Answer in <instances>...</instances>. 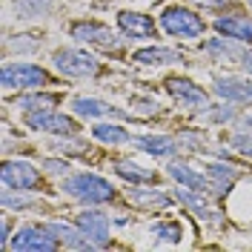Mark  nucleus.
Here are the masks:
<instances>
[{
  "label": "nucleus",
  "instance_id": "nucleus-19",
  "mask_svg": "<svg viewBox=\"0 0 252 252\" xmlns=\"http://www.w3.org/2000/svg\"><path fill=\"white\" fill-rule=\"evenodd\" d=\"M135 146H141L149 155H172L175 152V141L166 135H141L135 138Z\"/></svg>",
  "mask_w": 252,
  "mask_h": 252
},
{
  "label": "nucleus",
  "instance_id": "nucleus-20",
  "mask_svg": "<svg viewBox=\"0 0 252 252\" xmlns=\"http://www.w3.org/2000/svg\"><path fill=\"white\" fill-rule=\"evenodd\" d=\"M115 169L121 178H126L129 184H149V181H155V172H149V169H141L138 163H132V160H118L115 163Z\"/></svg>",
  "mask_w": 252,
  "mask_h": 252
},
{
  "label": "nucleus",
  "instance_id": "nucleus-15",
  "mask_svg": "<svg viewBox=\"0 0 252 252\" xmlns=\"http://www.w3.org/2000/svg\"><path fill=\"white\" fill-rule=\"evenodd\" d=\"M169 175L187 189H195V192H206L209 189V178L195 172V169H189L187 163H169Z\"/></svg>",
  "mask_w": 252,
  "mask_h": 252
},
{
  "label": "nucleus",
  "instance_id": "nucleus-3",
  "mask_svg": "<svg viewBox=\"0 0 252 252\" xmlns=\"http://www.w3.org/2000/svg\"><path fill=\"white\" fill-rule=\"evenodd\" d=\"M160 26H163L166 34L187 40V37H198V34L204 32V20L195 15V12H189V9L172 6V9H166V12L160 15Z\"/></svg>",
  "mask_w": 252,
  "mask_h": 252
},
{
  "label": "nucleus",
  "instance_id": "nucleus-17",
  "mask_svg": "<svg viewBox=\"0 0 252 252\" xmlns=\"http://www.w3.org/2000/svg\"><path fill=\"white\" fill-rule=\"evenodd\" d=\"M178 198H181V204H187L195 215L206 223H212V220H220V215L212 209V206L204 201V192H195V189H189V192H178Z\"/></svg>",
  "mask_w": 252,
  "mask_h": 252
},
{
  "label": "nucleus",
  "instance_id": "nucleus-27",
  "mask_svg": "<svg viewBox=\"0 0 252 252\" xmlns=\"http://www.w3.org/2000/svg\"><path fill=\"white\" fill-rule=\"evenodd\" d=\"M37 46H40V40H37V37H26V34L6 40V49H9V52H34Z\"/></svg>",
  "mask_w": 252,
  "mask_h": 252
},
{
  "label": "nucleus",
  "instance_id": "nucleus-12",
  "mask_svg": "<svg viewBox=\"0 0 252 252\" xmlns=\"http://www.w3.org/2000/svg\"><path fill=\"white\" fill-rule=\"evenodd\" d=\"M72 109L78 112L80 118H124V121H135V118H129L126 112L115 109V106L97 100V97H75V100H72Z\"/></svg>",
  "mask_w": 252,
  "mask_h": 252
},
{
  "label": "nucleus",
  "instance_id": "nucleus-26",
  "mask_svg": "<svg viewBox=\"0 0 252 252\" xmlns=\"http://www.w3.org/2000/svg\"><path fill=\"white\" fill-rule=\"evenodd\" d=\"M0 204L6 206V209H20V206H34L37 201L26 198L23 192H20V195H15V189H3V195H0Z\"/></svg>",
  "mask_w": 252,
  "mask_h": 252
},
{
  "label": "nucleus",
  "instance_id": "nucleus-10",
  "mask_svg": "<svg viewBox=\"0 0 252 252\" xmlns=\"http://www.w3.org/2000/svg\"><path fill=\"white\" fill-rule=\"evenodd\" d=\"M212 86H215V94L223 103H252V80L218 75Z\"/></svg>",
  "mask_w": 252,
  "mask_h": 252
},
{
  "label": "nucleus",
  "instance_id": "nucleus-9",
  "mask_svg": "<svg viewBox=\"0 0 252 252\" xmlns=\"http://www.w3.org/2000/svg\"><path fill=\"white\" fill-rule=\"evenodd\" d=\"M78 229L92 241L94 247H106L109 244V218L97 209H86L78 215Z\"/></svg>",
  "mask_w": 252,
  "mask_h": 252
},
{
  "label": "nucleus",
  "instance_id": "nucleus-18",
  "mask_svg": "<svg viewBox=\"0 0 252 252\" xmlns=\"http://www.w3.org/2000/svg\"><path fill=\"white\" fill-rule=\"evenodd\" d=\"M135 61L138 63H181V52L178 49H169V46H149V49H141L135 52Z\"/></svg>",
  "mask_w": 252,
  "mask_h": 252
},
{
  "label": "nucleus",
  "instance_id": "nucleus-30",
  "mask_svg": "<svg viewBox=\"0 0 252 252\" xmlns=\"http://www.w3.org/2000/svg\"><path fill=\"white\" fill-rule=\"evenodd\" d=\"M206 115H209V121L223 124V121H232L235 118V109L232 106H215V109H206Z\"/></svg>",
  "mask_w": 252,
  "mask_h": 252
},
{
  "label": "nucleus",
  "instance_id": "nucleus-33",
  "mask_svg": "<svg viewBox=\"0 0 252 252\" xmlns=\"http://www.w3.org/2000/svg\"><path fill=\"white\" fill-rule=\"evenodd\" d=\"M49 169L52 172H66V163L63 160H49Z\"/></svg>",
  "mask_w": 252,
  "mask_h": 252
},
{
  "label": "nucleus",
  "instance_id": "nucleus-35",
  "mask_svg": "<svg viewBox=\"0 0 252 252\" xmlns=\"http://www.w3.org/2000/svg\"><path fill=\"white\" fill-rule=\"evenodd\" d=\"M250 6H252V0H250Z\"/></svg>",
  "mask_w": 252,
  "mask_h": 252
},
{
  "label": "nucleus",
  "instance_id": "nucleus-24",
  "mask_svg": "<svg viewBox=\"0 0 252 252\" xmlns=\"http://www.w3.org/2000/svg\"><path fill=\"white\" fill-rule=\"evenodd\" d=\"M52 9V0H15V12L20 17H40Z\"/></svg>",
  "mask_w": 252,
  "mask_h": 252
},
{
  "label": "nucleus",
  "instance_id": "nucleus-5",
  "mask_svg": "<svg viewBox=\"0 0 252 252\" xmlns=\"http://www.w3.org/2000/svg\"><path fill=\"white\" fill-rule=\"evenodd\" d=\"M0 83H3V89H32V86L46 83V72L32 63H9V66H3Z\"/></svg>",
  "mask_w": 252,
  "mask_h": 252
},
{
  "label": "nucleus",
  "instance_id": "nucleus-25",
  "mask_svg": "<svg viewBox=\"0 0 252 252\" xmlns=\"http://www.w3.org/2000/svg\"><path fill=\"white\" fill-rule=\"evenodd\" d=\"M58 103V94H29V97H20L17 106L26 112H40V109H52Z\"/></svg>",
  "mask_w": 252,
  "mask_h": 252
},
{
  "label": "nucleus",
  "instance_id": "nucleus-11",
  "mask_svg": "<svg viewBox=\"0 0 252 252\" xmlns=\"http://www.w3.org/2000/svg\"><path fill=\"white\" fill-rule=\"evenodd\" d=\"M166 92L172 94L175 100H181L184 106H206V92L189 78H181V75L166 78Z\"/></svg>",
  "mask_w": 252,
  "mask_h": 252
},
{
  "label": "nucleus",
  "instance_id": "nucleus-29",
  "mask_svg": "<svg viewBox=\"0 0 252 252\" xmlns=\"http://www.w3.org/2000/svg\"><path fill=\"white\" fill-rule=\"evenodd\" d=\"M229 143H232V149H235V152L252 158V132H238Z\"/></svg>",
  "mask_w": 252,
  "mask_h": 252
},
{
  "label": "nucleus",
  "instance_id": "nucleus-2",
  "mask_svg": "<svg viewBox=\"0 0 252 252\" xmlns=\"http://www.w3.org/2000/svg\"><path fill=\"white\" fill-rule=\"evenodd\" d=\"M52 63H55L58 72L69 75V78H94L100 72L97 58H92L83 49H61V52L52 55Z\"/></svg>",
  "mask_w": 252,
  "mask_h": 252
},
{
  "label": "nucleus",
  "instance_id": "nucleus-22",
  "mask_svg": "<svg viewBox=\"0 0 252 252\" xmlns=\"http://www.w3.org/2000/svg\"><path fill=\"white\" fill-rule=\"evenodd\" d=\"M92 138L94 141H103V143H126V141H132L124 126H112V124H97L92 129Z\"/></svg>",
  "mask_w": 252,
  "mask_h": 252
},
{
  "label": "nucleus",
  "instance_id": "nucleus-13",
  "mask_svg": "<svg viewBox=\"0 0 252 252\" xmlns=\"http://www.w3.org/2000/svg\"><path fill=\"white\" fill-rule=\"evenodd\" d=\"M118 26L126 37H152L155 34V20L149 15H141V12H121Z\"/></svg>",
  "mask_w": 252,
  "mask_h": 252
},
{
  "label": "nucleus",
  "instance_id": "nucleus-16",
  "mask_svg": "<svg viewBox=\"0 0 252 252\" xmlns=\"http://www.w3.org/2000/svg\"><path fill=\"white\" fill-rule=\"evenodd\" d=\"M215 29L223 34V37H235V40H252V20H244V17H218L215 20Z\"/></svg>",
  "mask_w": 252,
  "mask_h": 252
},
{
  "label": "nucleus",
  "instance_id": "nucleus-7",
  "mask_svg": "<svg viewBox=\"0 0 252 252\" xmlns=\"http://www.w3.org/2000/svg\"><path fill=\"white\" fill-rule=\"evenodd\" d=\"M9 247L15 252H55L58 250V238L49 229H20Z\"/></svg>",
  "mask_w": 252,
  "mask_h": 252
},
{
  "label": "nucleus",
  "instance_id": "nucleus-14",
  "mask_svg": "<svg viewBox=\"0 0 252 252\" xmlns=\"http://www.w3.org/2000/svg\"><path fill=\"white\" fill-rule=\"evenodd\" d=\"M206 178H209V189L212 192H218V195H226L232 184L238 181V172L232 166H226V163H209L206 166Z\"/></svg>",
  "mask_w": 252,
  "mask_h": 252
},
{
  "label": "nucleus",
  "instance_id": "nucleus-6",
  "mask_svg": "<svg viewBox=\"0 0 252 252\" xmlns=\"http://www.w3.org/2000/svg\"><path fill=\"white\" fill-rule=\"evenodd\" d=\"M72 34H75L78 40H83V43H89V46L103 49V52L121 49L118 34H115L109 26H103V23H75V26H72Z\"/></svg>",
  "mask_w": 252,
  "mask_h": 252
},
{
  "label": "nucleus",
  "instance_id": "nucleus-34",
  "mask_svg": "<svg viewBox=\"0 0 252 252\" xmlns=\"http://www.w3.org/2000/svg\"><path fill=\"white\" fill-rule=\"evenodd\" d=\"M244 66H247V72L252 75V55H247V58H244Z\"/></svg>",
  "mask_w": 252,
  "mask_h": 252
},
{
  "label": "nucleus",
  "instance_id": "nucleus-21",
  "mask_svg": "<svg viewBox=\"0 0 252 252\" xmlns=\"http://www.w3.org/2000/svg\"><path fill=\"white\" fill-rule=\"evenodd\" d=\"M206 55L209 58H215V61H235L241 58V52H238L235 43H229L226 37H215V40H206Z\"/></svg>",
  "mask_w": 252,
  "mask_h": 252
},
{
  "label": "nucleus",
  "instance_id": "nucleus-4",
  "mask_svg": "<svg viewBox=\"0 0 252 252\" xmlns=\"http://www.w3.org/2000/svg\"><path fill=\"white\" fill-rule=\"evenodd\" d=\"M0 181L6 189H15V192H37L40 189V172L26 160H6L0 169Z\"/></svg>",
  "mask_w": 252,
  "mask_h": 252
},
{
  "label": "nucleus",
  "instance_id": "nucleus-1",
  "mask_svg": "<svg viewBox=\"0 0 252 252\" xmlns=\"http://www.w3.org/2000/svg\"><path fill=\"white\" fill-rule=\"evenodd\" d=\"M63 189H66L72 198L83 201V204H106V201L115 198V189H112L103 178L89 175V172L69 175V178L63 181Z\"/></svg>",
  "mask_w": 252,
  "mask_h": 252
},
{
  "label": "nucleus",
  "instance_id": "nucleus-8",
  "mask_svg": "<svg viewBox=\"0 0 252 252\" xmlns=\"http://www.w3.org/2000/svg\"><path fill=\"white\" fill-rule=\"evenodd\" d=\"M26 124L37 132H52V135H72L78 124L72 118H66L61 112H49V109H40V112H29L26 115Z\"/></svg>",
  "mask_w": 252,
  "mask_h": 252
},
{
  "label": "nucleus",
  "instance_id": "nucleus-32",
  "mask_svg": "<svg viewBox=\"0 0 252 252\" xmlns=\"http://www.w3.org/2000/svg\"><path fill=\"white\" fill-rule=\"evenodd\" d=\"M201 135H198V132H181V138H178V143H181V146H189V149H198V146H201Z\"/></svg>",
  "mask_w": 252,
  "mask_h": 252
},
{
  "label": "nucleus",
  "instance_id": "nucleus-28",
  "mask_svg": "<svg viewBox=\"0 0 252 252\" xmlns=\"http://www.w3.org/2000/svg\"><path fill=\"white\" fill-rule=\"evenodd\" d=\"M152 232L158 238H166V241H181V223H155L152 226Z\"/></svg>",
  "mask_w": 252,
  "mask_h": 252
},
{
  "label": "nucleus",
  "instance_id": "nucleus-31",
  "mask_svg": "<svg viewBox=\"0 0 252 252\" xmlns=\"http://www.w3.org/2000/svg\"><path fill=\"white\" fill-rule=\"evenodd\" d=\"M61 152H66V155H75V152H86V141H78V138H69V141H61L55 143Z\"/></svg>",
  "mask_w": 252,
  "mask_h": 252
},
{
  "label": "nucleus",
  "instance_id": "nucleus-23",
  "mask_svg": "<svg viewBox=\"0 0 252 252\" xmlns=\"http://www.w3.org/2000/svg\"><path fill=\"white\" fill-rule=\"evenodd\" d=\"M129 198H132L135 204H141V206H158V204H160V206H169V204H172V198H169V195L155 192V189H152V192H143L138 184L129 189Z\"/></svg>",
  "mask_w": 252,
  "mask_h": 252
}]
</instances>
